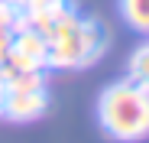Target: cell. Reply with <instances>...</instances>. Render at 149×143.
Instances as JSON below:
<instances>
[{
  "label": "cell",
  "instance_id": "obj_1",
  "mask_svg": "<svg viewBox=\"0 0 149 143\" xmlns=\"http://www.w3.org/2000/svg\"><path fill=\"white\" fill-rule=\"evenodd\" d=\"M45 42H49L45 65H52V68H81V65L94 62L104 52L107 36L101 29V23L78 20V13L62 4L55 20H52V29H49Z\"/></svg>",
  "mask_w": 149,
  "mask_h": 143
},
{
  "label": "cell",
  "instance_id": "obj_2",
  "mask_svg": "<svg viewBox=\"0 0 149 143\" xmlns=\"http://www.w3.org/2000/svg\"><path fill=\"white\" fill-rule=\"evenodd\" d=\"M97 121L104 133L120 143H139L149 137V91L123 78L97 98Z\"/></svg>",
  "mask_w": 149,
  "mask_h": 143
},
{
  "label": "cell",
  "instance_id": "obj_3",
  "mask_svg": "<svg viewBox=\"0 0 149 143\" xmlns=\"http://www.w3.org/2000/svg\"><path fill=\"white\" fill-rule=\"evenodd\" d=\"M49 107V98H45V88L42 91H7L3 94V114L7 121H16V124H29L36 117H42Z\"/></svg>",
  "mask_w": 149,
  "mask_h": 143
},
{
  "label": "cell",
  "instance_id": "obj_4",
  "mask_svg": "<svg viewBox=\"0 0 149 143\" xmlns=\"http://www.w3.org/2000/svg\"><path fill=\"white\" fill-rule=\"evenodd\" d=\"M3 91H42L45 75L42 72H0Z\"/></svg>",
  "mask_w": 149,
  "mask_h": 143
},
{
  "label": "cell",
  "instance_id": "obj_5",
  "mask_svg": "<svg viewBox=\"0 0 149 143\" xmlns=\"http://www.w3.org/2000/svg\"><path fill=\"white\" fill-rule=\"evenodd\" d=\"M120 16L136 33H149V0H120Z\"/></svg>",
  "mask_w": 149,
  "mask_h": 143
},
{
  "label": "cell",
  "instance_id": "obj_6",
  "mask_svg": "<svg viewBox=\"0 0 149 143\" xmlns=\"http://www.w3.org/2000/svg\"><path fill=\"white\" fill-rule=\"evenodd\" d=\"M127 78L133 85H139L143 91H149V42H143L139 49L130 55L127 62Z\"/></svg>",
  "mask_w": 149,
  "mask_h": 143
},
{
  "label": "cell",
  "instance_id": "obj_7",
  "mask_svg": "<svg viewBox=\"0 0 149 143\" xmlns=\"http://www.w3.org/2000/svg\"><path fill=\"white\" fill-rule=\"evenodd\" d=\"M16 23H19V7L7 4V0H0V29L16 33Z\"/></svg>",
  "mask_w": 149,
  "mask_h": 143
},
{
  "label": "cell",
  "instance_id": "obj_8",
  "mask_svg": "<svg viewBox=\"0 0 149 143\" xmlns=\"http://www.w3.org/2000/svg\"><path fill=\"white\" fill-rule=\"evenodd\" d=\"M3 94H7V91H3V85H0V111H3Z\"/></svg>",
  "mask_w": 149,
  "mask_h": 143
},
{
  "label": "cell",
  "instance_id": "obj_9",
  "mask_svg": "<svg viewBox=\"0 0 149 143\" xmlns=\"http://www.w3.org/2000/svg\"><path fill=\"white\" fill-rule=\"evenodd\" d=\"M7 4H13V7H23V0H7Z\"/></svg>",
  "mask_w": 149,
  "mask_h": 143
}]
</instances>
